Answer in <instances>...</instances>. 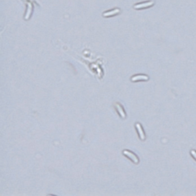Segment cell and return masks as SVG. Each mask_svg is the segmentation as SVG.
I'll return each mask as SVG.
<instances>
[{"label":"cell","mask_w":196,"mask_h":196,"mask_svg":"<svg viewBox=\"0 0 196 196\" xmlns=\"http://www.w3.org/2000/svg\"><path fill=\"white\" fill-rule=\"evenodd\" d=\"M191 155H192V156H193V157H194V158H195V159H196V151H195V150H192V151H191Z\"/></svg>","instance_id":"8"},{"label":"cell","mask_w":196,"mask_h":196,"mask_svg":"<svg viewBox=\"0 0 196 196\" xmlns=\"http://www.w3.org/2000/svg\"><path fill=\"white\" fill-rule=\"evenodd\" d=\"M115 107H116V109L118 113L120 114V117L123 118V119H125L126 117V112H125V110H124V108L123 107V106H122L120 103H116L115 104Z\"/></svg>","instance_id":"6"},{"label":"cell","mask_w":196,"mask_h":196,"mask_svg":"<svg viewBox=\"0 0 196 196\" xmlns=\"http://www.w3.org/2000/svg\"><path fill=\"white\" fill-rule=\"evenodd\" d=\"M123 154L126 157H127L129 160H131L133 163L135 164H138L140 162V159H139V157L135 154L134 153L129 151V150H127V149H125L123 151Z\"/></svg>","instance_id":"1"},{"label":"cell","mask_w":196,"mask_h":196,"mask_svg":"<svg viewBox=\"0 0 196 196\" xmlns=\"http://www.w3.org/2000/svg\"><path fill=\"white\" fill-rule=\"evenodd\" d=\"M149 80V77L146 74H137L134 75L131 77L130 81L132 82H137V81H146Z\"/></svg>","instance_id":"3"},{"label":"cell","mask_w":196,"mask_h":196,"mask_svg":"<svg viewBox=\"0 0 196 196\" xmlns=\"http://www.w3.org/2000/svg\"><path fill=\"white\" fill-rule=\"evenodd\" d=\"M120 9L116 8V9H113L112 10H109V11H107V12H103V16L105 17V18L113 17V16H115L116 15L120 14Z\"/></svg>","instance_id":"4"},{"label":"cell","mask_w":196,"mask_h":196,"mask_svg":"<svg viewBox=\"0 0 196 196\" xmlns=\"http://www.w3.org/2000/svg\"><path fill=\"white\" fill-rule=\"evenodd\" d=\"M154 1H147V2H140L137 4H135L133 5V8L135 9L140 10V9H144L146 8H149L152 5H154Z\"/></svg>","instance_id":"2"},{"label":"cell","mask_w":196,"mask_h":196,"mask_svg":"<svg viewBox=\"0 0 196 196\" xmlns=\"http://www.w3.org/2000/svg\"><path fill=\"white\" fill-rule=\"evenodd\" d=\"M136 130H137L140 139L142 141H144L146 140V134H145V132L143 130V128H142V125L140 124V123H136Z\"/></svg>","instance_id":"5"},{"label":"cell","mask_w":196,"mask_h":196,"mask_svg":"<svg viewBox=\"0 0 196 196\" xmlns=\"http://www.w3.org/2000/svg\"><path fill=\"white\" fill-rule=\"evenodd\" d=\"M32 10H33V5L31 2H28L27 3V9H26V12L25 15V20H28L30 18V17L31 16V13H32Z\"/></svg>","instance_id":"7"}]
</instances>
